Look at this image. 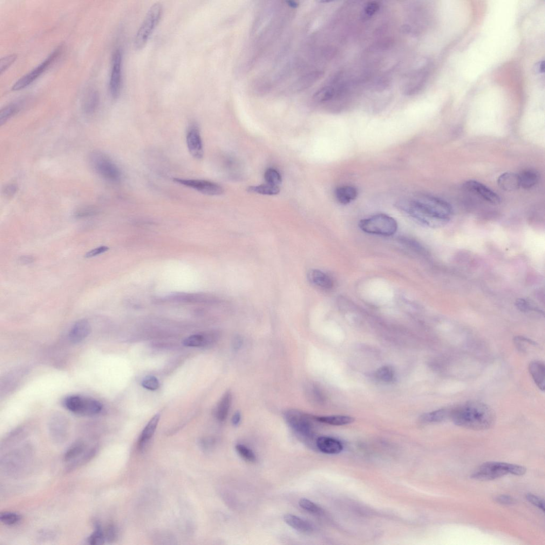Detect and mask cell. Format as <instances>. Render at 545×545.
<instances>
[{"instance_id": "4fadbf2b", "label": "cell", "mask_w": 545, "mask_h": 545, "mask_svg": "<svg viewBox=\"0 0 545 545\" xmlns=\"http://www.w3.org/2000/svg\"><path fill=\"white\" fill-rule=\"evenodd\" d=\"M187 142L191 155L196 159H201L204 153L203 143L199 129L195 124L190 127L187 135Z\"/></svg>"}, {"instance_id": "f907efd6", "label": "cell", "mask_w": 545, "mask_h": 545, "mask_svg": "<svg viewBox=\"0 0 545 545\" xmlns=\"http://www.w3.org/2000/svg\"><path fill=\"white\" fill-rule=\"evenodd\" d=\"M17 189V187L15 184H9L4 187L3 194L6 196L11 197L16 193Z\"/></svg>"}, {"instance_id": "ee69618b", "label": "cell", "mask_w": 545, "mask_h": 545, "mask_svg": "<svg viewBox=\"0 0 545 545\" xmlns=\"http://www.w3.org/2000/svg\"><path fill=\"white\" fill-rule=\"evenodd\" d=\"M17 56L16 54H11L6 56L1 60L0 62V72L2 74L6 69L16 60Z\"/></svg>"}, {"instance_id": "681fc988", "label": "cell", "mask_w": 545, "mask_h": 545, "mask_svg": "<svg viewBox=\"0 0 545 545\" xmlns=\"http://www.w3.org/2000/svg\"><path fill=\"white\" fill-rule=\"evenodd\" d=\"M109 250V248L107 246H102L93 249L85 255V257L86 258H90L95 256H97L102 254L106 253Z\"/></svg>"}, {"instance_id": "4316f807", "label": "cell", "mask_w": 545, "mask_h": 545, "mask_svg": "<svg viewBox=\"0 0 545 545\" xmlns=\"http://www.w3.org/2000/svg\"><path fill=\"white\" fill-rule=\"evenodd\" d=\"M520 187L529 189L536 186L540 179V175L534 170H524L519 175Z\"/></svg>"}, {"instance_id": "8d00e7d4", "label": "cell", "mask_w": 545, "mask_h": 545, "mask_svg": "<svg viewBox=\"0 0 545 545\" xmlns=\"http://www.w3.org/2000/svg\"><path fill=\"white\" fill-rule=\"evenodd\" d=\"M19 110V106L15 104H11L3 108L1 113H0V125L2 126L5 124L6 121L18 113Z\"/></svg>"}, {"instance_id": "52a82bcc", "label": "cell", "mask_w": 545, "mask_h": 545, "mask_svg": "<svg viewBox=\"0 0 545 545\" xmlns=\"http://www.w3.org/2000/svg\"><path fill=\"white\" fill-rule=\"evenodd\" d=\"M64 404L68 410L81 416H94L99 414L103 407L97 400L80 396L68 397Z\"/></svg>"}, {"instance_id": "f6af8a7d", "label": "cell", "mask_w": 545, "mask_h": 545, "mask_svg": "<svg viewBox=\"0 0 545 545\" xmlns=\"http://www.w3.org/2000/svg\"><path fill=\"white\" fill-rule=\"evenodd\" d=\"M526 499L530 503L542 510L543 512H545L544 501L540 497L532 494H528L526 495Z\"/></svg>"}, {"instance_id": "484cf974", "label": "cell", "mask_w": 545, "mask_h": 545, "mask_svg": "<svg viewBox=\"0 0 545 545\" xmlns=\"http://www.w3.org/2000/svg\"><path fill=\"white\" fill-rule=\"evenodd\" d=\"M86 445L83 441H77L68 448L64 454L65 462H71L77 460L85 452Z\"/></svg>"}, {"instance_id": "7402d4cb", "label": "cell", "mask_w": 545, "mask_h": 545, "mask_svg": "<svg viewBox=\"0 0 545 545\" xmlns=\"http://www.w3.org/2000/svg\"><path fill=\"white\" fill-rule=\"evenodd\" d=\"M160 415L156 414L149 422L140 436L138 446L140 449H144L148 442L153 437L160 420Z\"/></svg>"}, {"instance_id": "ac0fdd59", "label": "cell", "mask_w": 545, "mask_h": 545, "mask_svg": "<svg viewBox=\"0 0 545 545\" xmlns=\"http://www.w3.org/2000/svg\"><path fill=\"white\" fill-rule=\"evenodd\" d=\"M284 522L289 526L304 534H310L312 532L314 528L311 524L299 516L292 514H285L283 516Z\"/></svg>"}, {"instance_id": "8992f818", "label": "cell", "mask_w": 545, "mask_h": 545, "mask_svg": "<svg viewBox=\"0 0 545 545\" xmlns=\"http://www.w3.org/2000/svg\"><path fill=\"white\" fill-rule=\"evenodd\" d=\"M88 161L95 172L104 178L112 182H118L121 173L117 165L104 153L93 152L88 156Z\"/></svg>"}, {"instance_id": "7a4b0ae2", "label": "cell", "mask_w": 545, "mask_h": 545, "mask_svg": "<svg viewBox=\"0 0 545 545\" xmlns=\"http://www.w3.org/2000/svg\"><path fill=\"white\" fill-rule=\"evenodd\" d=\"M450 419L459 427L473 430H485L495 423L493 409L478 401H469L451 408Z\"/></svg>"}, {"instance_id": "9c48e42d", "label": "cell", "mask_w": 545, "mask_h": 545, "mask_svg": "<svg viewBox=\"0 0 545 545\" xmlns=\"http://www.w3.org/2000/svg\"><path fill=\"white\" fill-rule=\"evenodd\" d=\"M61 47H58L46 58L42 63L33 70L29 74H27L22 78L19 79L17 82L13 85L12 90L19 91L24 89V88L31 85L34 81H35L39 76L49 68L54 60H56L60 54Z\"/></svg>"}, {"instance_id": "f5cc1de1", "label": "cell", "mask_w": 545, "mask_h": 545, "mask_svg": "<svg viewBox=\"0 0 545 545\" xmlns=\"http://www.w3.org/2000/svg\"><path fill=\"white\" fill-rule=\"evenodd\" d=\"M241 420V415L239 412H236L232 419V422L234 426H237L240 423Z\"/></svg>"}, {"instance_id": "f546056e", "label": "cell", "mask_w": 545, "mask_h": 545, "mask_svg": "<svg viewBox=\"0 0 545 545\" xmlns=\"http://www.w3.org/2000/svg\"><path fill=\"white\" fill-rule=\"evenodd\" d=\"M336 95L335 88L332 86H326L321 88L315 94L314 100L320 103H324L332 100Z\"/></svg>"}, {"instance_id": "4dcf8cb0", "label": "cell", "mask_w": 545, "mask_h": 545, "mask_svg": "<svg viewBox=\"0 0 545 545\" xmlns=\"http://www.w3.org/2000/svg\"><path fill=\"white\" fill-rule=\"evenodd\" d=\"M247 191L248 192L250 193L272 195H277L280 193V189L279 187L272 186L267 183L265 185L250 187L248 188Z\"/></svg>"}, {"instance_id": "83f0119b", "label": "cell", "mask_w": 545, "mask_h": 545, "mask_svg": "<svg viewBox=\"0 0 545 545\" xmlns=\"http://www.w3.org/2000/svg\"><path fill=\"white\" fill-rule=\"evenodd\" d=\"M99 95L95 90H91L86 95L83 104V111L87 115L93 114L99 104Z\"/></svg>"}, {"instance_id": "b9f144b4", "label": "cell", "mask_w": 545, "mask_h": 545, "mask_svg": "<svg viewBox=\"0 0 545 545\" xmlns=\"http://www.w3.org/2000/svg\"><path fill=\"white\" fill-rule=\"evenodd\" d=\"M21 519L18 514L11 512H5L0 515L1 521L6 525L12 526L17 523Z\"/></svg>"}, {"instance_id": "74e56055", "label": "cell", "mask_w": 545, "mask_h": 545, "mask_svg": "<svg viewBox=\"0 0 545 545\" xmlns=\"http://www.w3.org/2000/svg\"><path fill=\"white\" fill-rule=\"evenodd\" d=\"M99 212L97 207L91 206H86L78 208L74 212V216L77 219H83V218L92 217L97 215Z\"/></svg>"}, {"instance_id": "7c38bea8", "label": "cell", "mask_w": 545, "mask_h": 545, "mask_svg": "<svg viewBox=\"0 0 545 545\" xmlns=\"http://www.w3.org/2000/svg\"><path fill=\"white\" fill-rule=\"evenodd\" d=\"M463 188L476 195H478L482 199L493 204H499L501 202L500 196L478 181L469 180L463 184Z\"/></svg>"}, {"instance_id": "cb8c5ba5", "label": "cell", "mask_w": 545, "mask_h": 545, "mask_svg": "<svg viewBox=\"0 0 545 545\" xmlns=\"http://www.w3.org/2000/svg\"><path fill=\"white\" fill-rule=\"evenodd\" d=\"M314 419L321 423L332 426H345L353 423L355 419L346 415H332V416L314 417Z\"/></svg>"}, {"instance_id": "e575fe53", "label": "cell", "mask_w": 545, "mask_h": 545, "mask_svg": "<svg viewBox=\"0 0 545 545\" xmlns=\"http://www.w3.org/2000/svg\"><path fill=\"white\" fill-rule=\"evenodd\" d=\"M105 541L104 531L102 529L100 524L95 523V530L88 537V543L92 545H98L104 544Z\"/></svg>"}, {"instance_id": "ab89813d", "label": "cell", "mask_w": 545, "mask_h": 545, "mask_svg": "<svg viewBox=\"0 0 545 545\" xmlns=\"http://www.w3.org/2000/svg\"><path fill=\"white\" fill-rule=\"evenodd\" d=\"M380 8L381 6L378 2H370L365 5L362 12V17L365 20L369 19L376 15Z\"/></svg>"}, {"instance_id": "816d5d0a", "label": "cell", "mask_w": 545, "mask_h": 545, "mask_svg": "<svg viewBox=\"0 0 545 545\" xmlns=\"http://www.w3.org/2000/svg\"><path fill=\"white\" fill-rule=\"evenodd\" d=\"M35 259L31 256H23L20 257L19 258L18 261L20 264L23 265H28L32 264L34 262Z\"/></svg>"}, {"instance_id": "60d3db41", "label": "cell", "mask_w": 545, "mask_h": 545, "mask_svg": "<svg viewBox=\"0 0 545 545\" xmlns=\"http://www.w3.org/2000/svg\"><path fill=\"white\" fill-rule=\"evenodd\" d=\"M514 343L516 349L520 351L523 352L527 351L528 346H534L537 345L536 343L533 342V340L521 336L515 337L514 339Z\"/></svg>"}, {"instance_id": "ffe728a7", "label": "cell", "mask_w": 545, "mask_h": 545, "mask_svg": "<svg viewBox=\"0 0 545 545\" xmlns=\"http://www.w3.org/2000/svg\"><path fill=\"white\" fill-rule=\"evenodd\" d=\"M529 371L536 386L540 389L544 391L545 387L544 363L540 360L533 361L529 364Z\"/></svg>"}, {"instance_id": "277c9868", "label": "cell", "mask_w": 545, "mask_h": 545, "mask_svg": "<svg viewBox=\"0 0 545 545\" xmlns=\"http://www.w3.org/2000/svg\"><path fill=\"white\" fill-rule=\"evenodd\" d=\"M359 227L367 234L391 236L396 234L398 224L392 217L380 214L361 220Z\"/></svg>"}, {"instance_id": "7dc6e473", "label": "cell", "mask_w": 545, "mask_h": 545, "mask_svg": "<svg viewBox=\"0 0 545 545\" xmlns=\"http://www.w3.org/2000/svg\"><path fill=\"white\" fill-rule=\"evenodd\" d=\"M105 540L108 542H113L117 537V530L113 524L108 526L105 531Z\"/></svg>"}, {"instance_id": "ba28073f", "label": "cell", "mask_w": 545, "mask_h": 545, "mask_svg": "<svg viewBox=\"0 0 545 545\" xmlns=\"http://www.w3.org/2000/svg\"><path fill=\"white\" fill-rule=\"evenodd\" d=\"M286 422L296 434L302 438L310 439L313 435L311 417L296 410H289L284 413Z\"/></svg>"}, {"instance_id": "f1b7e54d", "label": "cell", "mask_w": 545, "mask_h": 545, "mask_svg": "<svg viewBox=\"0 0 545 545\" xmlns=\"http://www.w3.org/2000/svg\"><path fill=\"white\" fill-rule=\"evenodd\" d=\"M215 339V338L214 336L206 337L195 335L186 338L184 340L183 344L187 347H201L213 342Z\"/></svg>"}, {"instance_id": "bcb514c9", "label": "cell", "mask_w": 545, "mask_h": 545, "mask_svg": "<svg viewBox=\"0 0 545 545\" xmlns=\"http://www.w3.org/2000/svg\"><path fill=\"white\" fill-rule=\"evenodd\" d=\"M494 500L497 503L504 506H513L516 503V501L512 497L506 495L497 496Z\"/></svg>"}, {"instance_id": "6da1fadb", "label": "cell", "mask_w": 545, "mask_h": 545, "mask_svg": "<svg viewBox=\"0 0 545 545\" xmlns=\"http://www.w3.org/2000/svg\"><path fill=\"white\" fill-rule=\"evenodd\" d=\"M395 206L424 226L432 228L446 226L453 215L450 204L428 195H420L412 199L400 200Z\"/></svg>"}, {"instance_id": "2e32d148", "label": "cell", "mask_w": 545, "mask_h": 545, "mask_svg": "<svg viewBox=\"0 0 545 545\" xmlns=\"http://www.w3.org/2000/svg\"><path fill=\"white\" fill-rule=\"evenodd\" d=\"M319 451L326 454H338L343 450V445L338 440L329 437H320L316 442Z\"/></svg>"}, {"instance_id": "d6a6232c", "label": "cell", "mask_w": 545, "mask_h": 545, "mask_svg": "<svg viewBox=\"0 0 545 545\" xmlns=\"http://www.w3.org/2000/svg\"><path fill=\"white\" fill-rule=\"evenodd\" d=\"M375 377L381 382L390 383L394 380V372L390 366H384L380 367L375 373Z\"/></svg>"}, {"instance_id": "30bf717a", "label": "cell", "mask_w": 545, "mask_h": 545, "mask_svg": "<svg viewBox=\"0 0 545 545\" xmlns=\"http://www.w3.org/2000/svg\"><path fill=\"white\" fill-rule=\"evenodd\" d=\"M174 181L184 186L193 189L202 194L208 195H219L223 194L224 189L218 184L206 180L174 179Z\"/></svg>"}, {"instance_id": "d6986e66", "label": "cell", "mask_w": 545, "mask_h": 545, "mask_svg": "<svg viewBox=\"0 0 545 545\" xmlns=\"http://www.w3.org/2000/svg\"><path fill=\"white\" fill-rule=\"evenodd\" d=\"M497 183L500 188L506 192H514L521 188L519 175L514 173L502 174L499 176Z\"/></svg>"}, {"instance_id": "836d02e7", "label": "cell", "mask_w": 545, "mask_h": 545, "mask_svg": "<svg viewBox=\"0 0 545 545\" xmlns=\"http://www.w3.org/2000/svg\"><path fill=\"white\" fill-rule=\"evenodd\" d=\"M235 450L238 455L244 461L249 463H255L256 462V454L246 445L237 444L235 446Z\"/></svg>"}, {"instance_id": "603a6c76", "label": "cell", "mask_w": 545, "mask_h": 545, "mask_svg": "<svg viewBox=\"0 0 545 545\" xmlns=\"http://www.w3.org/2000/svg\"><path fill=\"white\" fill-rule=\"evenodd\" d=\"M451 408H444L422 415L421 420L427 424H436L450 419Z\"/></svg>"}, {"instance_id": "44dd1931", "label": "cell", "mask_w": 545, "mask_h": 545, "mask_svg": "<svg viewBox=\"0 0 545 545\" xmlns=\"http://www.w3.org/2000/svg\"><path fill=\"white\" fill-rule=\"evenodd\" d=\"M358 190L354 187L345 186L336 190L335 196L341 204H347L355 200L358 196Z\"/></svg>"}, {"instance_id": "d4e9b609", "label": "cell", "mask_w": 545, "mask_h": 545, "mask_svg": "<svg viewBox=\"0 0 545 545\" xmlns=\"http://www.w3.org/2000/svg\"><path fill=\"white\" fill-rule=\"evenodd\" d=\"M232 402V394L230 391L224 394L218 404L216 410V416L220 421L226 420L230 411Z\"/></svg>"}, {"instance_id": "8fae6325", "label": "cell", "mask_w": 545, "mask_h": 545, "mask_svg": "<svg viewBox=\"0 0 545 545\" xmlns=\"http://www.w3.org/2000/svg\"><path fill=\"white\" fill-rule=\"evenodd\" d=\"M122 53L120 49L113 54L110 89L114 99L118 98L121 86Z\"/></svg>"}, {"instance_id": "e0dca14e", "label": "cell", "mask_w": 545, "mask_h": 545, "mask_svg": "<svg viewBox=\"0 0 545 545\" xmlns=\"http://www.w3.org/2000/svg\"><path fill=\"white\" fill-rule=\"evenodd\" d=\"M309 280L316 287L325 290L332 288L333 282L332 278L324 272L318 270H311L308 272Z\"/></svg>"}, {"instance_id": "5b68a950", "label": "cell", "mask_w": 545, "mask_h": 545, "mask_svg": "<svg viewBox=\"0 0 545 545\" xmlns=\"http://www.w3.org/2000/svg\"><path fill=\"white\" fill-rule=\"evenodd\" d=\"M162 14V6L160 3H155L149 9L135 37L134 46L136 49L141 50L146 46L156 26L159 23Z\"/></svg>"}, {"instance_id": "d590c367", "label": "cell", "mask_w": 545, "mask_h": 545, "mask_svg": "<svg viewBox=\"0 0 545 545\" xmlns=\"http://www.w3.org/2000/svg\"><path fill=\"white\" fill-rule=\"evenodd\" d=\"M299 505L304 510L311 514L321 515L323 513V510L321 507L308 499H302L299 502Z\"/></svg>"}, {"instance_id": "3957f363", "label": "cell", "mask_w": 545, "mask_h": 545, "mask_svg": "<svg viewBox=\"0 0 545 545\" xmlns=\"http://www.w3.org/2000/svg\"><path fill=\"white\" fill-rule=\"evenodd\" d=\"M526 471V468L523 466L507 463L488 462L477 468L471 474V478L476 480L489 481L509 474L523 475Z\"/></svg>"}, {"instance_id": "f35d334b", "label": "cell", "mask_w": 545, "mask_h": 545, "mask_svg": "<svg viewBox=\"0 0 545 545\" xmlns=\"http://www.w3.org/2000/svg\"><path fill=\"white\" fill-rule=\"evenodd\" d=\"M265 179L269 185L279 187L282 182L281 176L276 170L268 169L265 173Z\"/></svg>"}, {"instance_id": "c3c4849f", "label": "cell", "mask_w": 545, "mask_h": 545, "mask_svg": "<svg viewBox=\"0 0 545 545\" xmlns=\"http://www.w3.org/2000/svg\"><path fill=\"white\" fill-rule=\"evenodd\" d=\"M515 306L518 310L523 312H527L529 311H533L535 309L533 308V306L531 305L529 302H527L526 300L523 299H519L517 300L515 303Z\"/></svg>"}, {"instance_id": "1f68e13d", "label": "cell", "mask_w": 545, "mask_h": 545, "mask_svg": "<svg viewBox=\"0 0 545 545\" xmlns=\"http://www.w3.org/2000/svg\"><path fill=\"white\" fill-rule=\"evenodd\" d=\"M174 301L182 302L201 303L209 301L210 297L201 294H179L173 296Z\"/></svg>"}, {"instance_id": "5bb4252c", "label": "cell", "mask_w": 545, "mask_h": 545, "mask_svg": "<svg viewBox=\"0 0 545 545\" xmlns=\"http://www.w3.org/2000/svg\"><path fill=\"white\" fill-rule=\"evenodd\" d=\"M50 432L52 439L56 444H63L67 439L68 425L66 420L61 416L54 417L51 420Z\"/></svg>"}, {"instance_id": "7bdbcfd3", "label": "cell", "mask_w": 545, "mask_h": 545, "mask_svg": "<svg viewBox=\"0 0 545 545\" xmlns=\"http://www.w3.org/2000/svg\"><path fill=\"white\" fill-rule=\"evenodd\" d=\"M142 385L149 390H156L159 387V383L157 379L154 376L146 377L142 381Z\"/></svg>"}, {"instance_id": "9a60e30c", "label": "cell", "mask_w": 545, "mask_h": 545, "mask_svg": "<svg viewBox=\"0 0 545 545\" xmlns=\"http://www.w3.org/2000/svg\"><path fill=\"white\" fill-rule=\"evenodd\" d=\"M91 331L89 322L85 319H79L72 327L69 333V339L73 343H80L90 335Z\"/></svg>"}, {"instance_id": "db71d44e", "label": "cell", "mask_w": 545, "mask_h": 545, "mask_svg": "<svg viewBox=\"0 0 545 545\" xmlns=\"http://www.w3.org/2000/svg\"><path fill=\"white\" fill-rule=\"evenodd\" d=\"M288 5L292 8H296L298 6V4L294 1H288Z\"/></svg>"}]
</instances>
